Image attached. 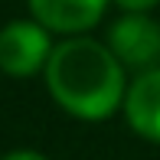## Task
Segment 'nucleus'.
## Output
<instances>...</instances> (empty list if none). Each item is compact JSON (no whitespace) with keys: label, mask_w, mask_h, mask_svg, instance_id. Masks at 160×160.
<instances>
[{"label":"nucleus","mask_w":160,"mask_h":160,"mask_svg":"<svg viewBox=\"0 0 160 160\" xmlns=\"http://www.w3.org/2000/svg\"><path fill=\"white\" fill-rule=\"evenodd\" d=\"M46 85L72 118L105 121L124 105V62L95 39H65L46 59Z\"/></svg>","instance_id":"nucleus-1"},{"label":"nucleus","mask_w":160,"mask_h":160,"mask_svg":"<svg viewBox=\"0 0 160 160\" xmlns=\"http://www.w3.org/2000/svg\"><path fill=\"white\" fill-rule=\"evenodd\" d=\"M49 52H52V42L42 23L13 20L0 30V69L7 75H33L46 69Z\"/></svg>","instance_id":"nucleus-2"},{"label":"nucleus","mask_w":160,"mask_h":160,"mask_svg":"<svg viewBox=\"0 0 160 160\" xmlns=\"http://www.w3.org/2000/svg\"><path fill=\"white\" fill-rule=\"evenodd\" d=\"M108 49L131 69H144L160 56V26L144 13H128L111 26Z\"/></svg>","instance_id":"nucleus-3"},{"label":"nucleus","mask_w":160,"mask_h":160,"mask_svg":"<svg viewBox=\"0 0 160 160\" xmlns=\"http://www.w3.org/2000/svg\"><path fill=\"white\" fill-rule=\"evenodd\" d=\"M108 0H30L33 17L46 30L56 33H82L101 20Z\"/></svg>","instance_id":"nucleus-4"},{"label":"nucleus","mask_w":160,"mask_h":160,"mask_svg":"<svg viewBox=\"0 0 160 160\" xmlns=\"http://www.w3.org/2000/svg\"><path fill=\"white\" fill-rule=\"evenodd\" d=\"M124 118L141 137L160 144V69L144 72L124 92Z\"/></svg>","instance_id":"nucleus-5"},{"label":"nucleus","mask_w":160,"mask_h":160,"mask_svg":"<svg viewBox=\"0 0 160 160\" xmlns=\"http://www.w3.org/2000/svg\"><path fill=\"white\" fill-rule=\"evenodd\" d=\"M121 3V10H128V13H144V10H150V7H157V0H118Z\"/></svg>","instance_id":"nucleus-6"},{"label":"nucleus","mask_w":160,"mask_h":160,"mask_svg":"<svg viewBox=\"0 0 160 160\" xmlns=\"http://www.w3.org/2000/svg\"><path fill=\"white\" fill-rule=\"evenodd\" d=\"M3 160H46V157L36 154V150H13V154H7Z\"/></svg>","instance_id":"nucleus-7"}]
</instances>
